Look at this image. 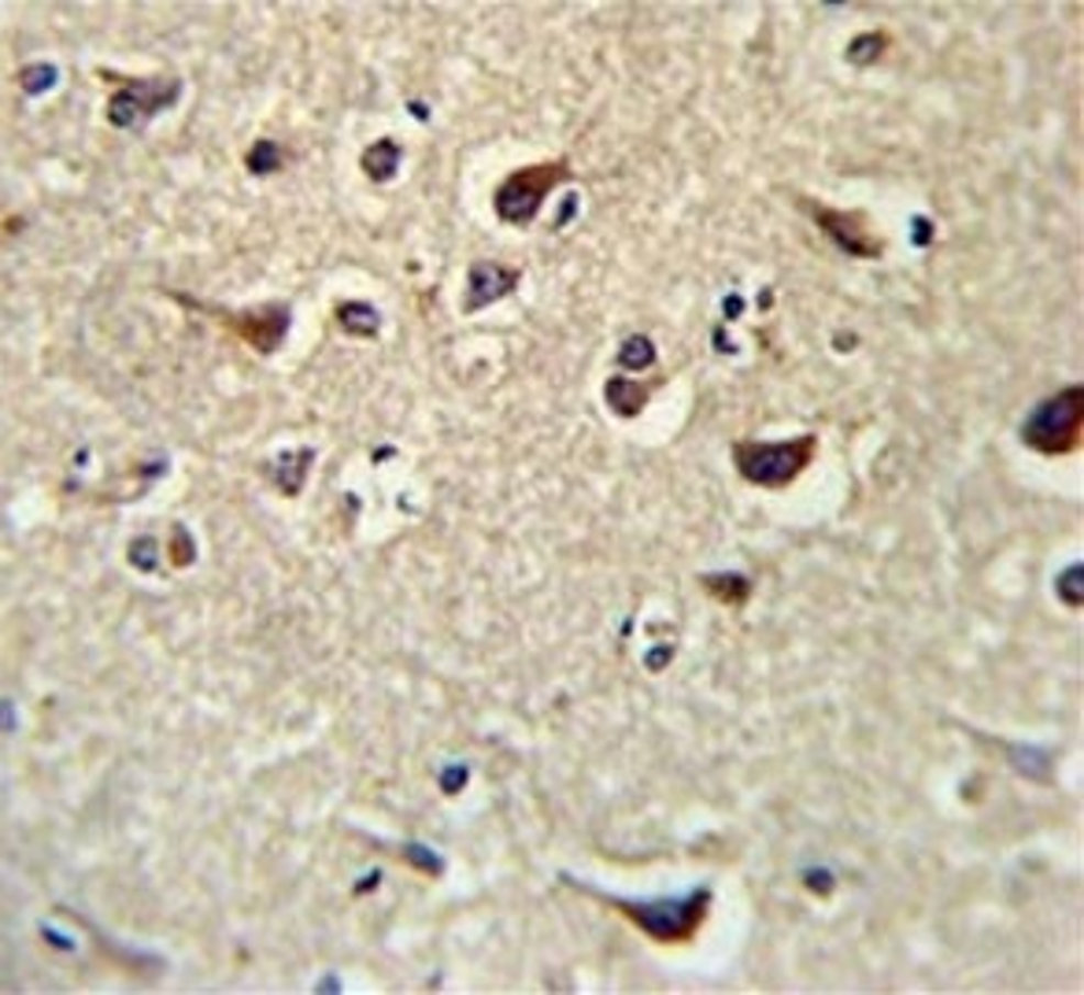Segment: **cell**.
Masks as SVG:
<instances>
[{"label":"cell","instance_id":"6da1fadb","mask_svg":"<svg viewBox=\"0 0 1084 995\" xmlns=\"http://www.w3.org/2000/svg\"><path fill=\"white\" fill-rule=\"evenodd\" d=\"M585 888V885H582ZM593 892V888H585ZM596 899L607 903V907L622 910L626 918L633 921L637 929L648 932L652 940L660 943H685L700 932L707 910H711V888H696L693 896H682V899H618V896H604V892H593Z\"/></svg>","mask_w":1084,"mask_h":995},{"label":"cell","instance_id":"7a4b0ae2","mask_svg":"<svg viewBox=\"0 0 1084 995\" xmlns=\"http://www.w3.org/2000/svg\"><path fill=\"white\" fill-rule=\"evenodd\" d=\"M818 452V436H793V441H737L733 463L744 482L763 489H782L807 471Z\"/></svg>","mask_w":1084,"mask_h":995},{"label":"cell","instance_id":"3957f363","mask_svg":"<svg viewBox=\"0 0 1084 995\" xmlns=\"http://www.w3.org/2000/svg\"><path fill=\"white\" fill-rule=\"evenodd\" d=\"M1081 422H1084V389L1081 385H1070V389L1055 393L1051 400H1043L1021 422V441L1032 452L1066 455L1081 444Z\"/></svg>","mask_w":1084,"mask_h":995},{"label":"cell","instance_id":"277c9868","mask_svg":"<svg viewBox=\"0 0 1084 995\" xmlns=\"http://www.w3.org/2000/svg\"><path fill=\"white\" fill-rule=\"evenodd\" d=\"M563 178H571V164H566V159L511 170L493 197L496 215H500V222H508V226H530L537 219V211H541V204L549 200V192L560 186Z\"/></svg>","mask_w":1084,"mask_h":995},{"label":"cell","instance_id":"5b68a950","mask_svg":"<svg viewBox=\"0 0 1084 995\" xmlns=\"http://www.w3.org/2000/svg\"><path fill=\"white\" fill-rule=\"evenodd\" d=\"M181 97L178 78H148V82H126L115 97L108 100V123L137 130L145 126L152 115H159Z\"/></svg>","mask_w":1084,"mask_h":995},{"label":"cell","instance_id":"8992f818","mask_svg":"<svg viewBox=\"0 0 1084 995\" xmlns=\"http://www.w3.org/2000/svg\"><path fill=\"white\" fill-rule=\"evenodd\" d=\"M807 211L815 215V222L826 230V237L833 241L840 252H848V256H855V259L881 256V241L874 237V230H870L863 211H833V208H822L818 200H807Z\"/></svg>","mask_w":1084,"mask_h":995},{"label":"cell","instance_id":"52a82bcc","mask_svg":"<svg viewBox=\"0 0 1084 995\" xmlns=\"http://www.w3.org/2000/svg\"><path fill=\"white\" fill-rule=\"evenodd\" d=\"M219 319H226V327L237 333L241 341H248L259 355H270L286 341L289 330V308L286 303H263V308L252 311H219Z\"/></svg>","mask_w":1084,"mask_h":995},{"label":"cell","instance_id":"ba28073f","mask_svg":"<svg viewBox=\"0 0 1084 995\" xmlns=\"http://www.w3.org/2000/svg\"><path fill=\"white\" fill-rule=\"evenodd\" d=\"M515 286H519V270L504 267V263H493V259L474 263V267H471V281H467V292H471V297H467V311H478V308H485V303L508 297Z\"/></svg>","mask_w":1084,"mask_h":995},{"label":"cell","instance_id":"9c48e42d","mask_svg":"<svg viewBox=\"0 0 1084 995\" xmlns=\"http://www.w3.org/2000/svg\"><path fill=\"white\" fill-rule=\"evenodd\" d=\"M607 408L618 411V414H637L648 403V389L644 385H637V382H626V378H611L607 382Z\"/></svg>","mask_w":1084,"mask_h":995},{"label":"cell","instance_id":"30bf717a","mask_svg":"<svg viewBox=\"0 0 1084 995\" xmlns=\"http://www.w3.org/2000/svg\"><path fill=\"white\" fill-rule=\"evenodd\" d=\"M397 164H400V148L392 145V141H378V145H370L363 152V170H367L374 181H385L397 175Z\"/></svg>","mask_w":1084,"mask_h":995},{"label":"cell","instance_id":"8fae6325","mask_svg":"<svg viewBox=\"0 0 1084 995\" xmlns=\"http://www.w3.org/2000/svg\"><path fill=\"white\" fill-rule=\"evenodd\" d=\"M338 322H341V330L360 333V338H367V333H378V327H381L378 311L367 308V303H341V308H338Z\"/></svg>","mask_w":1084,"mask_h":995},{"label":"cell","instance_id":"7c38bea8","mask_svg":"<svg viewBox=\"0 0 1084 995\" xmlns=\"http://www.w3.org/2000/svg\"><path fill=\"white\" fill-rule=\"evenodd\" d=\"M704 585H707V593L718 596V600H726V604H744V600H748V593H752V585H748L744 577H737V574H726V577H704Z\"/></svg>","mask_w":1084,"mask_h":995},{"label":"cell","instance_id":"4fadbf2b","mask_svg":"<svg viewBox=\"0 0 1084 995\" xmlns=\"http://www.w3.org/2000/svg\"><path fill=\"white\" fill-rule=\"evenodd\" d=\"M618 360H622L626 367H633V371L652 367V363H655L652 341H648V338H633V341H626V344H622V355H618Z\"/></svg>","mask_w":1084,"mask_h":995},{"label":"cell","instance_id":"5bb4252c","mask_svg":"<svg viewBox=\"0 0 1084 995\" xmlns=\"http://www.w3.org/2000/svg\"><path fill=\"white\" fill-rule=\"evenodd\" d=\"M885 45H888V37H885V34H874V37H859V42L848 48V56L855 59V64H859V59H863V53H870L866 59H877V53H881V48H885Z\"/></svg>","mask_w":1084,"mask_h":995},{"label":"cell","instance_id":"9a60e30c","mask_svg":"<svg viewBox=\"0 0 1084 995\" xmlns=\"http://www.w3.org/2000/svg\"><path fill=\"white\" fill-rule=\"evenodd\" d=\"M275 164H278V156H275V152H270V141H259L256 152H252V156H248V167L256 170V175H267V170L275 167Z\"/></svg>","mask_w":1084,"mask_h":995},{"label":"cell","instance_id":"2e32d148","mask_svg":"<svg viewBox=\"0 0 1084 995\" xmlns=\"http://www.w3.org/2000/svg\"><path fill=\"white\" fill-rule=\"evenodd\" d=\"M192 560V555H186V530H178L175 533V563L181 566V563H189Z\"/></svg>","mask_w":1084,"mask_h":995}]
</instances>
